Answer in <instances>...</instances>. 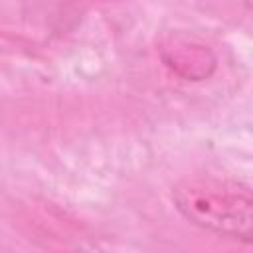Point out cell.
Segmentation results:
<instances>
[{
	"label": "cell",
	"instance_id": "1",
	"mask_svg": "<svg viewBox=\"0 0 253 253\" xmlns=\"http://www.w3.org/2000/svg\"><path fill=\"white\" fill-rule=\"evenodd\" d=\"M176 210L200 229L253 243V190L219 176H188L172 188Z\"/></svg>",
	"mask_w": 253,
	"mask_h": 253
},
{
	"label": "cell",
	"instance_id": "2",
	"mask_svg": "<svg viewBox=\"0 0 253 253\" xmlns=\"http://www.w3.org/2000/svg\"><path fill=\"white\" fill-rule=\"evenodd\" d=\"M160 57L166 67L186 81H204L215 71V55L204 43L186 38L172 36L160 47Z\"/></svg>",
	"mask_w": 253,
	"mask_h": 253
}]
</instances>
